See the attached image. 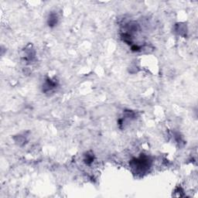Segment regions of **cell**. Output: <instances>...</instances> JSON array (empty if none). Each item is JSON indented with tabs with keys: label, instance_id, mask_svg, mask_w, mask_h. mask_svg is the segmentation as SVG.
I'll list each match as a JSON object with an SVG mask.
<instances>
[{
	"label": "cell",
	"instance_id": "obj_3",
	"mask_svg": "<svg viewBox=\"0 0 198 198\" xmlns=\"http://www.w3.org/2000/svg\"><path fill=\"white\" fill-rule=\"evenodd\" d=\"M56 85H57L56 82L53 81V80H52L51 79H50V78H47L43 86V91L44 92L48 91L54 88L55 87H56Z\"/></svg>",
	"mask_w": 198,
	"mask_h": 198
},
{
	"label": "cell",
	"instance_id": "obj_4",
	"mask_svg": "<svg viewBox=\"0 0 198 198\" xmlns=\"http://www.w3.org/2000/svg\"><path fill=\"white\" fill-rule=\"evenodd\" d=\"M85 162V163L88 164V165H90L92 162L94 161V156L93 154H89L87 153V155L85 156V159H84Z\"/></svg>",
	"mask_w": 198,
	"mask_h": 198
},
{
	"label": "cell",
	"instance_id": "obj_1",
	"mask_svg": "<svg viewBox=\"0 0 198 198\" xmlns=\"http://www.w3.org/2000/svg\"><path fill=\"white\" fill-rule=\"evenodd\" d=\"M151 160L146 156H141L137 159H134L131 161L130 165L132 168L135 169L137 171L143 172L146 170L150 167Z\"/></svg>",
	"mask_w": 198,
	"mask_h": 198
},
{
	"label": "cell",
	"instance_id": "obj_2",
	"mask_svg": "<svg viewBox=\"0 0 198 198\" xmlns=\"http://www.w3.org/2000/svg\"><path fill=\"white\" fill-rule=\"evenodd\" d=\"M58 16H57L56 13H50L47 19L48 26H49L50 27H53V26H55L57 24H58Z\"/></svg>",
	"mask_w": 198,
	"mask_h": 198
}]
</instances>
